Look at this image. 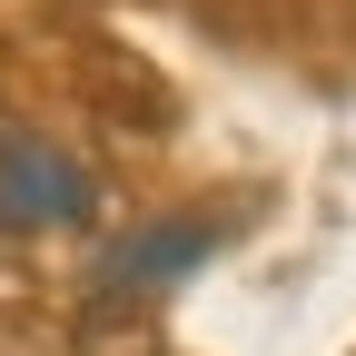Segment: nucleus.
<instances>
[{
	"label": "nucleus",
	"mask_w": 356,
	"mask_h": 356,
	"mask_svg": "<svg viewBox=\"0 0 356 356\" xmlns=\"http://www.w3.org/2000/svg\"><path fill=\"white\" fill-rule=\"evenodd\" d=\"M89 218V178L40 149V139H0V228H79Z\"/></svg>",
	"instance_id": "obj_1"
},
{
	"label": "nucleus",
	"mask_w": 356,
	"mask_h": 356,
	"mask_svg": "<svg viewBox=\"0 0 356 356\" xmlns=\"http://www.w3.org/2000/svg\"><path fill=\"white\" fill-rule=\"evenodd\" d=\"M208 248H218V228H208V218H159V228H139L129 248H109L89 287H99V297H119V287H168V277H188Z\"/></svg>",
	"instance_id": "obj_2"
}]
</instances>
